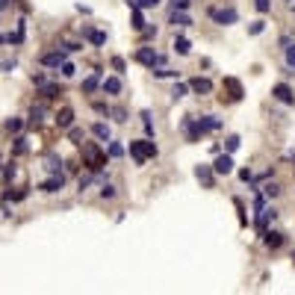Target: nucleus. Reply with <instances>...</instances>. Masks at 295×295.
I'll return each mask as SVG.
<instances>
[{
    "label": "nucleus",
    "instance_id": "1",
    "mask_svg": "<svg viewBox=\"0 0 295 295\" xmlns=\"http://www.w3.org/2000/svg\"><path fill=\"white\" fill-rule=\"evenodd\" d=\"M157 154H160V148H157L151 139H136V142H130V157H133L136 165H145L148 160H157Z\"/></svg>",
    "mask_w": 295,
    "mask_h": 295
},
{
    "label": "nucleus",
    "instance_id": "2",
    "mask_svg": "<svg viewBox=\"0 0 295 295\" xmlns=\"http://www.w3.org/2000/svg\"><path fill=\"white\" fill-rule=\"evenodd\" d=\"M83 165H86L89 171H95V174L103 171V165H106V154L98 148V142H86V145H83Z\"/></svg>",
    "mask_w": 295,
    "mask_h": 295
},
{
    "label": "nucleus",
    "instance_id": "3",
    "mask_svg": "<svg viewBox=\"0 0 295 295\" xmlns=\"http://www.w3.org/2000/svg\"><path fill=\"white\" fill-rule=\"evenodd\" d=\"M207 15L215 21V24H221V27H228V24H236L239 21V12L233 9V6H228V9H218V6H210L207 9Z\"/></svg>",
    "mask_w": 295,
    "mask_h": 295
},
{
    "label": "nucleus",
    "instance_id": "4",
    "mask_svg": "<svg viewBox=\"0 0 295 295\" xmlns=\"http://www.w3.org/2000/svg\"><path fill=\"white\" fill-rule=\"evenodd\" d=\"M133 59H136L139 65H148V68H157V65L165 62V56H160L154 48H139V50L133 53Z\"/></svg>",
    "mask_w": 295,
    "mask_h": 295
},
{
    "label": "nucleus",
    "instance_id": "5",
    "mask_svg": "<svg viewBox=\"0 0 295 295\" xmlns=\"http://www.w3.org/2000/svg\"><path fill=\"white\" fill-rule=\"evenodd\" d=\"M195 177L201 180L204 189H213V186H215V171H213V165H204V163L195 165Z\"/></svg>",
    "mask_w": 295,
    "mask_h": 295
},
{
    "label": "nucleus",
    "instance_id": "6",
    "mask_svg": "<svg viewBox=\"0 0 295 295\" xmlns=\"http://www.w3.org/2000/svg\"><path fill=\"white\" fill-rule=\"evenodd\" d=\"M221 86H225L228 89V100H242V95H245V89H242V83L236 80V77H225V83H221Z\"/></svg>",
    "mask_w": 295,
    "mask_h": 295
},
{
    "label": "nucleus",
    "instance_id": "7",
    "mask_svg": "<svg viewBox=\"0 0 295 295\" xmlns=\"http://www.w3.org/2000/svg\"><path fill=\"white\" fill-rule=\"evenodd\" d=\"M272 98H275V100H280V103H286V106H292V103H295V92H292L286 83H278V86L272 89Z\"/></svg>",
    "mask_w": 295,
    "mask_h": 295
},
{
    "label": "nucleus",
    "instance_id": "8",
    "mask_svg": "<svg viewBox=\"0 0 295 295\" xmlns=\"http://www.w3.org/2000/svg\"><path fill=\"white\" fill-rule=\"evenodd\" d=\"M39 189H42V192H48V195H53V192L65 189V177H62V174H50L45 183H39Z\"/></svg>",
    "mask_w": 295,
    "mask_h": 295
},
{
    "label": "nucleus",
    "instance_id": "9",
    "mask_svg": "<svg viewBox=\"0 0 295 295\" xmlns=\"http://www.w3.org/2000/svg\"><path fill=\"white\" fill-rule=\"evenodd\" d=\"M195 127H198V133L204 136V133H213V130H218V127H221V121H218L215 115H201V118H195Z\"/></svg>",
    "mask_w": 295,
    "mask_h": 295
},
{
    "label": "nucleus",
    "instance_id": "10",
    "mask_svg": "<svg viewBox=\"0 0 295 295\" xmlns=\"http://www.w3.org/2000/svg\"><path fill=\"white\" fill-rule=\"evenodd\" d=\"M213 171L215 174H230L233 171V157L230 154H218L215 163H213Z\"/></svg>",
    "mask_w": 295,
    "mask_h": 295
},
{
    "label": "nucleus",
    "instance_id": "11",
    "mask_svg": "<svg viewBox=\"0 0 295 295\" xmlns=\"http://www.w3.org/2000/svg\"><path fill=\"white\" fill-rule=\"evenodd\" d=\"M39 62H42V65H48V68H59V65L65 62V50H50V53H42V56H39Z\"/></svg>",
    "mask_w": 295,
    "mask_h": 295
},
{
    "label": "nucleus",
    "instance_id": "12",
    "mask_svg": "<svg viewBox=\"0 0 295 295\" xmlns=\"http://www.w3.org/2000/svg\"><path fill=\"white\" fill-rule=\"evenodd\" d=\"M83 39H89L95 48H100V45H106V33H100V30H95V27H83Z\"/></svg>",
    "mask_w": 295,
    "mask_h": 295
},
{
    "label": "nucleus",
    "instance_id": "13",
    "mask_svg": "<svg viewBox=\"0 0 295 295\" xmlns=\"http://www.w3.org/2000/svg\"><path fill=\"white\" fill-rule=\"evenodd\" d=\"M189 92H195V95H210V92H213V83H210L207 77H192V80H189Z\"/></svg>",
    "mask_w": 295,
    "mask_h": 295
},
{
    "label": "nucleus",
    "instance_id": "14",
    "mask_svg": "<svg viewBox=\"0 0 295 295\" xmlns=\"http://www.w3.org/2000/svg\"><path fill=\"white\" fill-rule=\"evenodd\" d=\"M263 242L272 248V251H278V248H283V242H286V236L280 233V230H266L263 233Z\"/></svg>",
    "mask_w": 295,
    "mask_h": 295
},
{
    "label": "nucleus",
    "instance_id": "15",
    "mask_svg": "<svg viewBox=\"0 0 295 295\" xmlns=\"http://www.w3.org/2000/svg\"><path fill=\"white\" fill-rule=\"evenodd\" d=\"M171 48H174V53H177V56H189V50H192V45H189L186 35H174Z\"/></svg>",
    "mask_w": 295,
    "mask_h": 295
},
{
    "label": "nucleus",
    "instance_id": "16",
    "mask_svg": "<svg viewBox=\"0 0 295 295\" xmlns=\"http://www.w3.org/2000/svg\"><path fill=\"white\" fill-rule=\"evenodd\" d=\"M180 127H183V133H186V139H189V142H201V133H198V127H195V118H192V115H189V118H183V124H180Z\"/></svg>",
    "mask_w": 295,
    "mask_h": 295
},
{
    "label": "nucleus",
    "instance_id": "17",
    "mask_svg": "<svg viewBox=\"0 0 295 295\" xmlns=\"http://www.w3.org/2000/svg\"><path fill=\"white\" fill-rule=\"evenodd\" d=\"M100 89H103L106 95H121V77H106V80H100Z\"/></svg>",
    "mask_w": 295,
    "mask_h": 295
},
{
    "label": "nucleus",
    "instance_id": "18",
    "mask_svg": "<svg viewBox=\"0 0 295 295\" xmlns=\"http://www.w3.org/2000/svg\"><path fill=\"white\" fill-rule=\"evenodd\" d=\"M39 95L48 98V100H53V98L62 95V86H59V83H42V86H39Z\"/></svg>",
    "mask_w": 295,
    "mask_h": 295
},
{
    "label": "nucleus",
    "instance_id": "19",
    "mask_svg": "<svg viewBox=\"0 0 295 295\" xmlns=\"http://www.w3.org/2000/svg\"><path fill=\"white\" fill-rule=\"evenodd\" d=\"M71 124H74V109H71V106H65L62 113L56 115V127H59V130H68Z\"/></svg>",
    "mask_w": 295,
    "mask_h": 295
},
{
    "label": "nucleus",
    "instance_id": "20",
    "mask_svg": "<svg viewBox=\"0 0 295 295\" xmlns=\"http://www.w3.org/2000/svg\"><path fill=\"white\" fill-rule=\"evenodd\" d=\"M92 133L98 136V142H109V139H113V130H109V124H103V121H95Z\"/></svg>",
    "mask_w": 295,
    "mask_h": 295
},
{
    "label": "nucleus",
    "instance_id": "21",
    "mask_svg": "<svg viewBox=\"0 0 295 295\" xmlns=\"http://www.w3.org/2000/svg\"><path fill=\"white\" fill-rule=\"evenodd\" d=\"M98 86H100V71H92L89 77L83 80V95H92V92H95Z\"/></svg>",
    "mask_w": 295,
    "mask_h": 295
},
{
    "label": "nucleus",
    "instance_id": "22",
    "mask_svg": "<svg viewBox=\"0 0 295 295\" xmlns=\"http://www.w3.org/2000/svg\"><path fill=\"white\" fill-rule=\"evenodd\" d=\"M168 24H174V27H189V24H192V18H189L186 12L174 9V12H171V18H168Z\"/></svg>",
    "mask_w": 295,
    "mask_h": 295
},
{
    "label": "nucleus",
    "instance_id": "23",
    "mask_svg": "<svg viewBox=\"0 0 295 295\" xmlns=\"http://www.w3.org/2000/svg\"><path fill=\"white\" fill-rule=\"evenodd\" d=\"M24 33H27V24H24V21H18V30L6 35V42H9V45H21V42H24Z\"/></svg>",
    "mask_w": 295,
    "mask_h": 295
},
{
    "label": "nucleus",
    "instance_id": "24",
    "mask_svg": "<svg viewBox=\"0 0 295 295\" xmlns=\"http://www.w3.org/2000/svg\"><path fill=\"white\" fill-rule=\"evenodd\" d=\"M45 113H48L45 106H33V113H30V124H33V127H39V124H42V118H45Z\"/></svg>",
    "mask_w": 295,
    "mask_h": 295
},
{
    "label": "nucleus",
    "instance_id": "25",
    "mask_svg": "<svg viewBox=\"0 0 295 295\" xmlns=\"http://www.w3.org/2000/svg\"><path fill=\"white\" fill-rule=\"evenodd\" d=\"M130 27H133L136 33L145 27V15H142V9H139V6H136V9H133V15H130Z\"/></svg>",
    "mask_w": 295,
    "mask_h": 295
},
{
    "label": "nucleus",
    "instance_id": "26",
    "mask_svg": "<svg viewBox=\"0 0 295 295\" xmlns=\"http://www.w3.org/2000/svg\"><path fill=\"white\" fill-rule=\"evenodd\" d=\"M118 157H124V145L109 139V160H118Z\"/></svg>",
    "mask_w": 295,
    "mask_h": 295
},
{
    "label": "nucleus",
    "instance_id": "27",
    "mask_svg": "<svg viewBox=\"0 0 295 295\" xmlns=\"http://www.w3.org/2000/svg\"><path fill=\"white\" fill-rule=\"evenodd\" d=\"M83 136H86V133H83V127H74V124L68 127V139H71L74 145H83Z\"/></svg>",
    "mask_w": 295,
    "mask_h": 295
},
{
    "label": "nucleus",
    "instance_id": "28",
    "mask_svg": "<svg viewBox=\"0 0 295 295\" xmlns=\"http://www.w3.org/2000/svg\"><path fill=\"white\" fill-rule=\"evenodd\" d=\"M45 168H48L50 174H62V160H59V157H48Z\"/></svg>",
    "mask_w": 295,
    "mask_h": 295
},
{
    "label": "nucleus",
    "instance_id": "29",
    "mask_svg": "<svg viewBox=\"0 0 295 295\" xmlns=\"http://www.w3.org/2000/svg\"><path fill=\"white\" fill-rule=\"evenodd\" d=\"M186 95H189V83H174V89H171V98H174V100L186 98Z\"/></svg>",
    "mask_w": 295,
    "mask_h": 295
},
{
    "label": "nucleus",
    "instance_id": "30",
    "mask_svg": "<svg viewBox=\"0 0 295 295\" xmlns=\"http://www.w3.org/2000/svg\"><path fill=\"white\" fill-rule=\"evenodd\" d=\"M27 151H30L27 139H24V136H18V139H15V148H12V154H15V157H21V154H27Z\"/></svg>",
    "mask_w": 295,
    "mask_h": 295
},
{
    "label": "nucleus",
    "instance_id": "31",
    "mask_svg": "<svg viewBox=\"0 0 295 295\" xmlns=\"http://www.w3.org/2000/svg\"><path fill=\"white\" fill-rule=\"evenodd\" d=\"M30 192L27 189H18V192H3V204H9V201H24Z\"/></svg>",
    "mask_w": 295,
    "mask_h": 295
},
{
    "label": "nucleus",
    "instance_id": "32",
    "mask_svg": "<svg viewBox=\"0 0 295 295\" xmlns=\"http://www.w3.org/2000/svg\"><path fill=\"white\" fill-rule=\"evenodd\" d=\"M151 71H154V68H151ZM154 77H157V80H165V77H177V71H171V68H163V65H157Z\"/></svg>",
    "mask_w": 295,
    "mask_h": 295
},
{
    "label": "nucleus",
    "instance_id": "33",
    "mask_svg": "<svg viewBox=\"0 0 295 295\" xmlns=\"http://www.w3.org/2000/svg\"><path fill=\"white\" fill-rule=\"evenodd\" d=\"M283 59H286V68H289V71H295V45H286Z\"/></svg>",
    "mask_w": 295,
    "mask_h": 295
},
{
    "label": "nucleus",
    "instance_id": "34",
    "mask_svg": "<svg viewBox=\"0 0 295 295\" xmlns=\"http://www.w3.org/2000/svg\"><path fill=\"white\" fill-rule=\"evenodd\" d=\"M239 145H242V139H239V136H228V139H225V148H228V154L239 151Z\"/></svg>",
    "mask_w": 295,
    "mask_h": 295
},
{
    "label": "nucleus",
    "instance_id": "35",
    "mask_svg": "<svg viewBox=\"0 0 295 295\" xmlns=\"http://www.w3.org/2000/svg\"><path fill=\"white\" fill-rule=\"evenodd\" d=\"M59 74H62V77H74V74H77V68H74V62L65 59V62L59 65Z\"/></svg>",
    "mask_w": 295,
    "mask_h": 295
},
{
    "label": "nucleus",
    "instance_id": "36",
    "mask_svg": "<svg viewBox=\"0 0 295 295\" xmlns=\"http://www.w3.org/2000/svg\"><path fill=\"white\" fill-rule=\"evenodd\" d=\"M263 195H266V198H278V195H280V186H278V183H266V186H263Z\"/></svg>",
    "mask_w": 295,
    "mask_h": 295
},
{
    "label": "nucleus",
    "instance_id": "37",
    "mask_svg": "<svg viewBox=\"0 0 295 295\" xmlns=\"http://www.w3.org/2000/svg\"><path fill=\"white\" fill-rule=\"evenodd\" d=\"M113 68H115L118 77H121V74H127V62H124L121 56H113Z\"/></svg>",
    "mask_w": 295,
    "mask_h": 295
},
{
    "label": "nucleus",
    "instance_id": "38",
    "mask_svg": "<svg viewBox=\"0 0 295 295\" xmlns=\"http://www.w3.org/2000/svg\"><path fill=\"white\" fill-rule=\"evenodd\" d=\"M142 124H145V133L148 136H154V124H151V113H148V109L142 113Z\"/></svg>",
    "mask_w": 295,
    "mask_h": 295
},
{
    "label": "nucleus",
    "instance_id": "39",
    "mask_svg": "<svg viewBox=\"0 0 295 295\" xmlns=\"http://www.w3.org/2000/svg\"><path fill=\"white\" fill-rule=\"evenodd\" d=\"M100 198L106 201V198H115V186H113V183H103V186H100Z\"/></svg>",
    "mask_w": 295,
    "mask_h": 295
},
{
    "label": "nucleus",
    "instance_id": "40",
    "mask_svg": "<svg viewBox=\"0 0 295 295\" xmlns=\"http://www.w3.org/2000/svg\"><path fill=\"white\" fill-rule=\"evenodd\" d=\"M136 6H139V9H157L160 0H136Z\"/></svg>",
    "mask_w": 295,
    "mask_h": 295
},
{
    "label": "nucleus",
    "instance_id": "41",
    "mask_svg": "<svg viewBox=\"0 0 295 295\" xmlns=\"http://www.w3.org/2000/svg\"><path fill=\"white\" fill-rule=\"evenodd\" d=\"M263 30H266V21H254V24L248 27V33H251V35H260Z\"/></svg>",
    "mask_w": 295,
    "mask_h": 295
},
{
    "label": "nucleus",
    "instance_id": "42",
    "mask_svg": "<svg viewBox=\"0 0 295 295\" xmlns=\"http://www.w3.org/2000/svg\"><path fill=\"white\" fill-rule=\"evenodd\" d=\"M254 6H257V12H263V15H266V12L272 9V0H254Z\"/></svg>",
    "mask_w": 295,
    "mask_h": 295
},
{
    "label": "nucleus",
    "instance_id": "43",
    "mask_svg": "<svg viewBox=\"0 0 295 295\" xmlns=\"http://www.w3.org/2000/svg\"><path fill=\"white\" fill-rule=\"evenodd\" d=\"M139 33H142V39H145V42H148V39H157V27H142Z\"/></svg>",
    "mask_w": 295,
    "mask_h": 295
},
{
    "label": "nucleus",
    "instance_id": "44",
    "mask_svg": "<svg viewBox=\"0 0 295 295\" xmlns=\"http://www.w3.org/2000/svg\"><path fill=\"white\" fill-rule=\"evenodd\" d=\"M21 127H24V121H21V118H12V121H6V130H9V133H18Z\"/></svg>",
    "mask_w": 295,
    "mask_h": 295
},
{
    "label": "nucleus",
    "instance_id": "45",
    "mask_svg": "<svg viewBox=\"0 0 295 295\" xmlns=\"http://www.w3.org/2000/svg\"><path fill=\"white\" fill-rule=\"evenodd\" d=\"M15 174H18V168H15V165H6V168H3V180H6V183H12V180H15Z\"/></svg>",
    "mask_w": 295,
    "mask_h": 295
},
{
    "label": "nucleus",
    "instance_id": "46",
    "mask_svg": "<svg viewBox=\"0 0 295 295\" xmlns=\"http://www.w3.org/2000/svg\"><path fill=\"white\" fill-rule=\"evenodd\" d=\"M92 106H95V113H100V115H109V106H106L103 100H95Z\"/></svg>",
    "mask_w": 295,
    "mask_h": 295
},
{
    "label": "nucleus",
    "instance_id": "47",
    "mask_svg": "<svg viewBox=\"0 0 295 295\" xmlns=\"http://www.w3.org/2000/svg\"><path fill=\"white\" fill-rule=\"evenodd\" d=\"M233 204H236V213H239V225L245 228V207H242V201H239V198H236Z\"/></svg>",
    "mask_w": 295,
    "mask_h": 295
},
{
    "label": "nucleus",
    "instance_id": "48",
    "mask_svg": "<svg viewBox=\"0 0 295 295\" xmlns=\"http://www.w3.org/2000/svg\"><path fill=\"white\" fill-rule=\"evenodd\" d=\"M171 3H174V9H180V12H186V9H189V3H192V0H171Z\"/></svg>",
    "mask_w": 295,
    "mask_h": 295
},
{
    "label": "nucleus",
    "instance_id": "49",
    "mask_svg": "<svg viewBox=\"0 0 295 295\" xmlns=\"http://www.w3.org/2000/svg\"><path fill=\"white\" fill-rule=\"evenodd\" d=\"M113 115H115V121H127V109L115 106V109H113Z\"/></svg>",
    "mask_w": 295,
    "mask_h": 295
},
{
    "label": "nucleus",
    "instance_id": "50",
    "mask_svg": "<svg viewBox=\"0 0 295 295\" xmlns=\"http://www.w3.org/2000/svg\"><path fill=\"white\" fill-rule=\"evenodd\" d=\"M15 65H18L15 59H6V62H3V65H0V68H3V74H12V71H15Z\"/></svg>",
    "mask_w": 295,
    "mask_h": 295
},
{
    "label": "nucleus",
    "instance_id": "51",
    "mask_svg": "<svg viewBox=\"0 0 295 295\" xmlns=\"http://www.w3.org/2000/svg\"><path fill=\"white\" fill-rule=\"evenodd\" d=\"M239 180H242V183H251V180H254L251 168H242V171H239Z\"/></svg>",
    "mask_w": 295,
    "mask_h": 295
},
{
    "label": "nucleus",
    "instance_id": "52",
    "mask_svg": "<svg viewBox=\"0 0 295 295\" xmlns=\"http://www.w3.org/2000/svg\"><path fill=\"white\" fill-rule=\"evenodd\" d=\"M33 83L42 86V83H48V77H45V74H33Z\"/></svg>",
    "mask_w": 295,
    "mask_h": 295
},
{
    "label": "nucleus",
    "instance_id": "53",
    "mask_svg": "<svg viewBox=\"0 0 295 295\" xmlns=\"http://www.w3.org/2000/svg\"><path fill=\"white\" fill-rule=\"evenodd\" d=\"M9 6V0H0V9H6Z\"/></svg>",
    "mask_w": 295,
    "mask_h": 295
}]
</instances>
